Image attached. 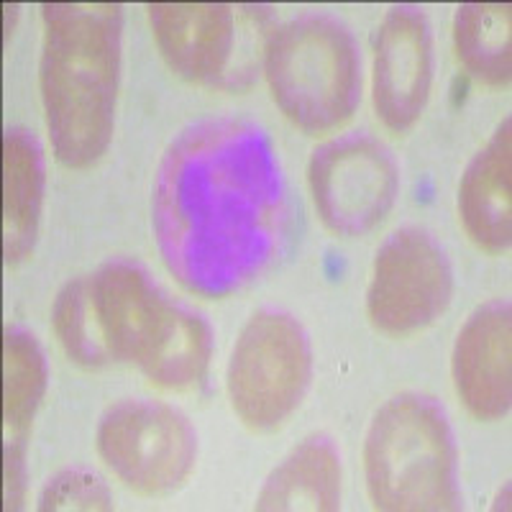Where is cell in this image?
Listing matches in <instances>:
<instances>
[{
    "label": "cell",
    "mask_w": 512,
    "mask_h": 512,
    "mask_svg": "<svg viewBox=\"0 0 512 512\" xmlns=\"http://www.w3.org/2000/svg\"><path fill=\"white\" fill-rule=\"evenodd\" d=\"M287 213L272 139L244 118L192 123L157 164L154 241L195 295L226 297L254 282L285 244Z\"/></svg>",
    "instance_id": "6da1fadb"
},
{
    "label": "cell",
    "mask_w": 512,
    "mask_h": 512,
    "mask_svg": "<svg viewBox=\"0 0 512 512\" xmlns=\"http://www.w3.org/2000/svg\"><path fill=\"white\" fill-rule=\"evenodd\" d=\"M39 85L59 164L88 169L113 136L121 77V6L44 3Z\"/></svg>",
    "instance_id": "7a4b0ae2"
},
{
    "label": "cell",
    "mask_w": 512,
    "mask_h": 512,
    "mask_svg": "<svg viewBox=\"0 0 512 512\" xmlns=\"http://www.w3.org/2000/svg\"><path fill=\"white\" fill-rule=\"evenodd\" d=\"M90 292L113 361L134 364L164 390L203 382L213 331L203 315L169 300L141 264L108 259L90 277Z\"/></svg>",
    "instance_id": "3957f363"
},
{
    "label": "cell",
    "mask_w": 512,
    "mask_h": 512,
    "mask_svg": "<svg viewBox=\"0 0 512 512\" xmlns=\"http://www.w3.org/2000/svg\"><path fill=\"white\" fill-rule=\"evenodd\" d=\"M367 487L377 510H459V454L446 410L402 392L377 410L364 443Z\"/></svg>",
    "instance_id": "277c9868"
},
{
    "label": "cell",
    "mask_w": 512,
    "mask_h": 512,
    "mask_svg": "<svg viewBox=\"0 0 512 512\" xmlns=\"http://www.w3.org/2000/svg\"><path fill=\"white\" fill-rule=\"evenodd\" d=\"M264 75L274 103L308 134L344 126L361 98V54L354 34L320 13L292 18L267 36Z\"/></svg>",
    "instance_id": "5b68a950"
},
{
    "label": "cell",
    "mask_w": 512,
    "mask_h": 512,
    "mask_svg": "<svg viewBox=\"0 0 512 512\" xmlns=\"http://www.w3.org/2000/svg\"><path fill=\"white\" fill-rule=\"evenodd\" d=\"M313 374L308 333L282 310L249 318L228 361V397L254 431L280 428L308 392Z\"/></svg>",
    "instance_id": "8992f818"
},
{
    "label": "cell",
    "mask_w": 512,
    "mask_h": 512,
    "mask_svg": "<svg viewBox=\"0 0 512 512\" xmlns=\"http://www.w3.org/2000/svg\"><path fill=\"white\" fill-rule=\"evenodd\" d=\"M95 443L105 466L144 495L180 489L198 459V433L190 420L152 400H123L105 410Z\"/></svg>",
    "instance_id": "52a82bcc"
},
{
    "label": "cell",
    "mask_w": 512,
    "mask_h": 512,
    "mask_svg": "<svg viewBox=\"0 0 512 512\" xmlns=\"http://www.w3.org/2000/svg\"><path fill=\"white\" fill-rule=\"evenodd\" d=\"M308 182L320 221L341 236H364L395 205L400 169L379 139L346 134L315 149Z\"/></svg>",
    "instance_id": "ba28073f"
},
{
    "label": "cell",
    "mask_w": 512,
    "mask_h": 512,
    "mask_svg": "<svg viewBox=\"0 0 512 512\" xmlns=\"http://www.w3.org/2000/svg\"><path fill=\"white\" fill-rule=\"evenodd\" d=\"M454 269L443 246L423 228H400L377 251L367 292L374 328L410 336L428 328L451 303Z\"/></svg>",
    "instance_id": "9c48e42d"
},
{
    "label": "cell",
    "mask_w": 512,
    "mask_h": 512,
    "mask_svg": "<svg viewBox=\"0 0 512 512\" xmlns=\"http://www.w3.org/2000/svg\"><path fill=\"white\" fill-rule=\"evenodd\" d=\"M433 82V39L418 6H392L374 39L372 93L377 116L408 131L423 116Z\"/></svg>",
    "instance_id": "30bf717a"
},
{
    "label": "cell",
    "mask_w": 512,
    "mask_h": 512,
    "mask_svg": "<svg viewBox=\"0 0 512 512\" xmlns=\"http://www.w3.org/2000/svg\"><path fill=\"white\" fill-rule=\"evenodd\" d=\"M512 310L507 300H492L469 315L454 346V384L469 413L500 420L512 400Z\"/></svg>",
    "instance_id": "8fae6325"
},
{
    "label": "cell",
    "mask_w": 512,
    "mask_h": 512,
    "mask_svg": "<svg viewBox=\"0 0 512 512\" xmlns=\"http://www.w3.org/2000/svg\"><path fill=\"white\" fill-rule=\"evenodd\" d=\"M154 41L180 77L218 85L236 47V13L223 3H152L146 6Z\"/></svg>",
    "instance_id": "7c38bea8"
},
{
    "label": "cell",
    "mask_w": 512,
    "mask_h": 512,
    "mask_svg": "<svg viewBox=\"0 0 512 512\" xmlns=\"http://www.w3.org/2000/svg\"><path fill=\"white\" fill-rule=\"evenodd\" d=\"M510 118L502 121L459 185V213L469 239L489 254H505L512 241Z\"/></svg>",
    "instance_id": "4fadbf2b"
},
{
    "label": "cell",
    "mask_w": 512,
    "mask_h": 512,
    "mask_svg": "<svg viewBox=\"0 0 512 512\" xmlns=\"http://www.w3.org/2000/svg\"><path fill=\"white\" fill-rule=\"evenodd\" d=\"M49 367L39 341L26 328H8L3 338V428H6V482L26 484V438L36 418Z\"/></svg>",
    "instance_id": "5bb4252c"
},
{
    "label": "cell",
    "mask_w": 512,
    "mask_h": 512,
    "mask_svg": "<svg viewBox=\"0 0 512 512\" xmlns=\"http://www.w3.org/2000/svg\"><path fill=\"white\" fill-rule=\"evenodd\" d=\"M341 505V454L326 433L305 438L282 459L256 497V510L331 512Z\"/></svg>",
    "instance_id": "9a60e30c"
},
{
    "label": "cell",
    "mask_w": 512,
    "mask_h": 512,
    "mask_svg": "<svg viewBox=\"0 0 512 512\" xmlns=\"http://www.w3.org/2000/svg\"><path fill=\"white\" fill-rule=\"evenodd\" d=\"M44 200V157L36 136L8 128L3 136V254L8 264L34 251Z\"/></svg>",
    "instance_id": "2e32d148"
},
{
    "label": "cell",
    "mask_w": 512,
    "mask_h": 512,
    "mask_svg": "<svg viewBox=\"0 0 512 512\" xmlns=\"http://www.w3.org/2000/svg\"><path fill=\"white\" fill-rule=\"evenodd\" d=\"M454 47L474 80L505 88L512 72V8L507 3H464L456 8Z\"/></svg>",
    "instance_id": "e0dca14e"
},
{
    "label": "cell",
    "mask_w": 512,
    "mask_h": 512,
    "mask_svg": "<svg viewBox=\"0 0 512 512\" xmlns=\"http://www.w3.org/2000/svg\"><path fill=\"white\" fill-rule=\"evenodd\" d=\"M52 323L64 354L75 364L85 369H100L113 361L95 313L90 277H77L59 290L52 308Z\"/></svg>",
    "instance_id": "ac0fdd59"
},
{
    "label": "cell",
    "mask_w": 512,
    "mask_h": 512,
    "mask_svg": "<svg viewBox=\"0 0 512 512\" xmlns=\"http://www.w3.org/2000/svg\"><path fill=\"white\" fill-rule=\"evenodd\" d=\"M41 512H70V510H85V512H100L111 510V492L105 487L103 479L90 469H64V472L54 474L44 489H41L39 502H36Z\"/></svg>",
    "instance_id": "d6986e66"
}]
</instances>
